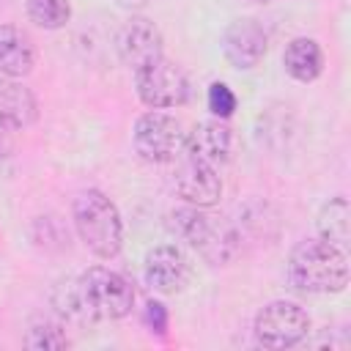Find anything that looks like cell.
Returning <instances> with one entry per match:
<instances>
[{
	"label": "cell",
	"instance_id": "cell-1",
	"mask_svg": "<svg viewBox=\"0 0 351 351\" xmlns=\"http://www.w3.org/2000/svg\"><path fill=\"white\" fill-rule=\"evenodd\" d=\"M55 304L60 315L71 321H118L132 313L134 307V288L132 282L107 269V266H93L82 271L77 280L63 282L55 291Z\"/></svg>",
	"mask_w": 351,
	"mask_h": 351
},
{
	"label": "cell",
	"instance_id": "cell-2",
	"mask_svg": "<svg viewBox=\"0 0 351 351\" xmlns=\"http://www.w3.org/2000/svg\"><path fill=\"white\" fill-rule=\"evenodd\" d=\"M288 280L302 293H340L348 285V255L324 239L302 241L288 258Z\"/></svg>",
	"mask_w": 351,
	"mask_h": 351
},
{
	"label": "cell",
	"instance_id": "cell-3",
	"mask_svg": "<svg viewBox=\"0 0 351 351\" xmlns=\"http://www.w3.org/2000/svg\"><path fill=\"white\" fill-rule=\"evenodd\" d=\"M167 228L173 236L186 241L211 266H225L239 252V236H236L233 225L217 214H208L200 206H186V208L170 211Z\"/></svg>",
	"mask_w": 351,
	"mask_h": 351
},
{
	"label": "cell",
	"instance_id": "cell-4",
	"mask_svg": "<svg viewBox=\"0 0 351 351\" xmlns=\"http://www.w3.org/2000/svg\"><path fill=\"white\" fill-rule=\"evenodd\" d=\"M74 228L96 258H115L123 244L121 214L115 203L99 189H88L74 200Z\"/></svg>",
	"mask_w": 351,
	"mask_h": 351
},
{
	"label": "cell",
	"instance_id": "cell-5",
	"mask_svg": "<svg viewBox=\"0 0 351 351\" xmlns=\"http://www.w3.org/2000/svg\"><path fill=\"white\" fill-rule=\"evenodd\" d=\"M132 143H134V151L145 162L165 165V162H173L184 151L186 132H184V123L176 115L151 110V112H143L134 121Z\"/></svg>",
	"mask_w": 351,
	"mask_h": 351
},
{
	"label": "cell",
	"instance_id": "cell-6",
	"mask_svg": "<svg viewBox=\"0 0 351 351\" xmlns=\"http://www.w3.org/2000/svg\"><path fill=\"white\" fill-rule=\"evenodd\" d=\"M134 85H137V96L145 107L151 110H170V107H181L189 99V80L186 74L165 60V55L143 69L134 71Z\"/></svg>",
	"mask_w": 351,
	"mask_h": 351
},
{
	"label": "cell",
	"instance_id": "cell-7",
	"mask_svg": "<svg viewBox=\"0 0 351 351\" xmlns=\"http://www.w3.org/2000/svg\"><path fill=\"white\" fill-rule=\"evenodd\" d=\"M252 332L263 348H291L307 337L310 315L296 302H271L255 315Z\"/></svg>",
	"mask_w": 351,
	"mask_h": 351
},
{
	"label": "cell",
	"instance_id": "cell-8",
	"mask_svg": "<svg viewBox=\"0 0 351 351\" xmlns=\"http://www.w3.org/2000/svg\"><path fill=\"white\" fill-rule=\"evenodd\" d=\"M143 277H145L148 288H154L156 293L173 296V293H181L189 285L192 263H189V258L181 247L159 244V247L148 250V255L143 261Z\"/></svg>",
	"mask_w": 351,
	"mask_h": 351
},
{
	"label": "cell",
	"instance_id": "cell-9",
	"mask_svg": "<svg viewBox=\"0 0 351 351\" xmlns=\"http://www.w3.org/2000/svg\"><path fill=\"white\" fill-rule=\"evenodd\" d=\"M115 49H118V58L132 69H143L154 60L162 58L165 52V41H162V33L159 27L145 19V16H129L118 33H115Z\"/></svg>",
	"mask_w": 351,
	"mask_h": 351
},
{
	"label": "cell",
	"instance_id": "cell-10",
	"mask_svg": "<svg viewBox=\"0 0 351 351\" xmlns=\"http://www.w3.org/2000/svg\"><path fill=\"white\" fill-rule=\"evenodd\" d=\"M176 173H173V184H176V192L189 203V206H200V208H208L219 200L222 195V181H219V173L217 167L206 165V162H197L192 159L189 154H178L176 159Z\"/></svg>",
	"mask_w": 351,
	"mask_h": 351
},
{
	"label": "cell",
	"instance_id": "cell-11",
	"mask_svg": "<svg viewBox=\"0 0 351 351\" xmlns=\"http://www.w3.org/2000/svg\"><path fill=\"white\" fill-rule=\"evenodd\" d=\"M269 38L258 19L241 16L233 19L222 33V52L230 66L236 69H255L266 55Z\"/></svg>",
	"mask_w": 351,
	"mask_h": 351
},
{
	"label": "cell",
	"instance_id": "cell-12",
	"mask_svg": "<svg viewBox=\"0 0 351 351\" xmlns=\"http://www.w3.org/2000/svg\"><path fill=\"white\" fill-rule=\"evenodd\" d=\"M233 129L217 118V121H203L192 132H186L184 154H189L197 162H206L211 167H222L233 156Z\"/></svg>",
	"mask_w": 351,
	"mask_h": 351
},
{
	"label": "cell",
	"instance_id": "cell-13",
	"mask_svg": "<svg viewBox=\"0 0 351 351\" xmlns=\"http://www.w3.org/2000/svg\"><path fill=\"white\" fill-rule=\"evenodd\" d=\"M38 118V101L30 88H25L16 80H3L0 82V123L11 132L27 129Z\"/></svg>",
	"mask_w": 351,
	"mask_h": 351
},
{
	"label": "cell",
	"instance_id": "cell-14",
	"mask_svg": "<svg viewBox=\"0 0 351 351\" xmlns=\"http://www.w3.org/2000/svg\"><path fill=\"white\" fill-rule=\"evenodd\" d=\"M36 66V47L27 33L14 25H0V74L19 80Z\"/></svg>",
	"mask_w": 351,
	"mask_h": 351
},
{
	"label": "cell",
	"instance_id": "cell-15",
	"mask_svg": "<svg viewBox=\"0 0 351 351\" xmlns=\"http://www.w3.org/2000/svg\"><path fill=\"white\" fill-rule=\"evenodd\" d=\"M282 66L296 82H313L324 71V52L315 38H293L282 52Z\"/></svg>",
	"mask_w": 351,
	"mask_h": 351
},
{
	"label": "cell",
	"instance_id": "cell-16",
	"mask_svg": "<svg viewBox=\"0 0 351 351\" xmlns=\"http://www.w3.org/2000/svg\"><path fill=\"white\" fill-rule=\"evenodd\" d=\"M318 233L324 241L340 247L343 252H348L351 244V208L346 197H335L329 200L321 214H318Z\"/></svg>",
	"mask_w": 351,
	"mask_h": 351
},
{
	"label": "cell",
	"instance_id": "cell-17",
	"mask_svg": "<svg viewBox=\"0 0 351 351\" xmlns=\"http://www.w3.org/2000/svg\"><path fill=\"white\" fill-rule=\"evenodd\" d=\"M25 8H27V16L44 30H58L71 16L69 0H25Z\"/></svg>",
	"mask_w": 351,
	"mask_h": 351
},
{
	"label": "cell",
	"instance_id": "cell-18",
	"mask_svg": "<svg viewBox=\"0 0 351 351\" xmlns=\"http://www.w3.org/2000/svg\"><path fill=\"white\" fill-rule=\"evenodd\" d=\"M66 346H69V337L63 326L55 321H36L25 335V348H33V351H55Z\"/></svg>",
	"mask_w": 351,
	"mask_h": 351
},
{
	"label": "cell",
	"instance_id": "cell-19",
	"mask_svg": "<svg viewBox=\"0 0 351 351\" xmlns=\"http://www.w3.org/2000/svg\"><path fill=\"white\" fill-rule=\"evenodd\" d=\"M208 110L217 115V118H230L233 110H236V96L233 90L225 85V82H211L208 88Z\"/></svg>",
	"mask_w": 351,
	"mask_h": 351
},
{
	"label": "cell",
	"instance_id": "cell-20",
	"mask_svg": "<svg viewBox=\"0 0 351 351\" xmlns=\"http://www.w3.org/2000/svg\"><path fill=\"white\" fill-rule=\"evenodd\" d=\"M145 324L156 332V335H165L167 332V307L162 302H148L145 304Z\"/></svg>",
	"mask_w": 351,
	"mask_h": 351
},
{
	"label": "cell",
	"instance_id": "cell-21",
	"mask_svg": "<svg viewBox=\"0 0 351 351\" xmlns=\"http://www.w3.org/2000/svg\"><path fill=\"white\" fill-rule=\"evenodd\" d=\"M8 132H11V129H5V126L0 123V165H3V159L8 156Z\"/></svg>",
	"mask_w": 351,
	"mask_h": 351
},
{
	"label": "cell",
	"instance_id": "cell-22",
	"mask_svg": "<svg viewBox=\"0 0 351 351\" xmlns=\"http://www.w3.org/2000/svg\"><path fill=\"white\" fill-rule=\"evenodd\" d=\"M121 5H129V8H140V5H145V3H151V0H118Z\"/></svg>",
	"mask_w": 351,
	"mask_h": 351
},
{
	"label": "cell",
	"instance_id": "cell-23",
	"mask_svg": "<svg viewBox=\"0 0 351 351\" xmlns=\"http://www.w3.org/2000/svg\"><path fill=\"white\" fill-rule=\"evenodd\" d=\"M250 3H269V0H250Z\"/></svg>",
	"mask_w": 351,
	"mask_h": 351
}]
</instances>
